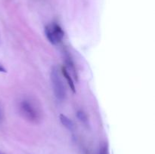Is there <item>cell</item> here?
<instances>
[{"label":"cell","mask_w":155,"mask_h":154,"mask_svg":"<svg viewBox=\"0 0 155 154\" xmlns=\"http://www.w3.org/2000/svg\"><path fill=\"white\" fill-rule=\"evenodd\" d=\"M99 154H109L108 153V147L107 145H103L101 147L99 151Z\"/></svg>","instance_id":"8"},{"label":"cell","mask_w":155,"mask_h":154,"mask_svg":"<svg viewBox=\"0 0 155 154\" xmlns=\"http://www.w3.org/2000/svg\"><path fill=\"white\" fill-rule=\"evenodd\" d=\"M77 117H78V119H80V121H82V122H84V123H86L88 121L87 116H86V115L85 114L83 111L77 112Z\"/></svg>","instance_id":"6"},{"label":"cell","mask_w":155,"mask_h":154,"mask_svg":"<svg viewBox=\"0 0 155 154\" xmlns=\"http://www.w3.org/2000/svg\"><path fill=\"white\" fill-rule=\"evenodd\" d=\"M0 72H6V69H5V67L1 64V63H0Z\"/></svg>","instance_id":"9"},{"label":"cell","mask_w":155,"mask_h":154,"mask_svg":"<svg viewBox=\"0 0 155 154\" xmlns=\"http://www.w3.org/2000/svg\"><path fill=\"white\" fill-rule=\"evenodd\" d=\"M0 154H4V153H3L2 152H1V151H0Z\"/></svg>","instance_id":"10"},{"label":"cell","mask_w":155,"mask_h":154,"mask_svg":"<svg viewBox=\"0 0 155 154\" xmlns=\"http://www.w3.org/2000/svg\"><path fill=\"white\" fill-rule=\"evenodd\" d=\"M60 120L61 122L62 123V125H64V127H66L69 130H73L74 128V122L68 117L66 116L65 115L63 114H61L60 115Z\"/></svg>","instance_id":"5"},{"label":"cell","mask_w":155,"mask_h":154,"mask_svg":"<svg viewBox=\"0 0 155 154\" xmlns=\"http://www.w3.org/2000/svg\"><path fill=\"white\" fill-rule=\"evenodd\" d=\"M61 72H62V74H63L64 77V79L67 80V82L68 83V85H69L71 90L73 91V92H75V85H74V81H73L72 78H71V75H70V73L68 72V69H66V67H64L63 66L61 69Z\"/></svg>","instance_id":"4"},{"label":"cell","mask_w":155,"mask_h":154,"mask_svg":"<svg viewBox=\"0 0 155 154\" xmlns=\"http://www.w3.org/2000/svg\"><path fill=\"white\" fill-rule=\"evenodd\" d=\"M18 108L23 117L29 122L36 123L40 121L41 112L39 106L31 100L23 99L20 101Z\"/></svg>","instance_id":"1"},{"label":"cell","mask_w":155,"mask_h":154,"mask_svg":"<svg viewBox=\"0 0 155 154\" xmlns=\"http://www.w3.org/2000/svg\"><path fill=\"white\" fill-rule=\"evenodd\" d=\"M5 119V113H4V110H3V107L2 105L0 103V125L2 124L3 121H4Z\"/></svg>","instance_id":"7"},{"label":"cell","mask_w":155,"mask_h":154,"mask_svg":"<svg viewBox=\"0 0 155 154\" xmlns=\"http://www.w3.org/2000/svg\"><path fill=\"white\" fill-rule=\"evenodd\" d=\"M45 33L48 40L53 45H58L61 42L64 33L58 24L53 23L48 24L45 28Z\"/></svg>","instance_id":"3"},{"label":"cell","mask_w":155,"mask_h":154,"mask_svg":"<svg viewBox=\"0 0 155 154\" xmlns=\"http://www.w3.org/2000/svg\"><path fill=\"white\" fill-rule=\"evenodd\" d=\"M51 85L56 98L60 101H64L67 96L66 87L61 79V75L57 67H53L51 71Z\"/></svg>","instance_id":"2"}]
</instances>
